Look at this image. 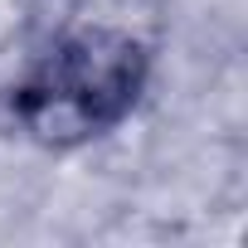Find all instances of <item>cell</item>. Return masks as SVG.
Wrapping results in <instances>:
<instances>
[{
	"label": "cell",
	"instance_id": "cell-1",
	"mask_svg": "<svg viewBox=\"0 0 248 248\" xmlns=\"http://www.w3.org/2000/svg\"><path fill=\"white\" fill-rule=\"evenodd\" d=\"M156 83V44L127 20L73 15L20 54L5 83L10 127L49 151L73 156L112 141L146 107Z\"/></svg>",
	"mask_w": 248,
	"mask_h": 248
},
{
	"label": "cell",
	"instance_id": "cell-2",
	"mask_svg": "<svg viewBox=\"0 0 248 248\" xmlns=\"http://www.w3.org/2000/svg\"><path fill=\"white\" fill-rule=\"evenodd\" d=\"M34 15H39V0H0V59L25 49Z\"/></svg>",
	"mask_w": 248,
	"mask_h": 248
}]
</instances>
